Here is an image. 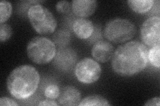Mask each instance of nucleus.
Segmentation results:
<instances>
[{
	"mask_svg": "<svg viewBox=\"0 0 160 106\" xmlns=\"http://www.w3.org/2000/svg\"><path fill=\"white\" fill-rule=\"evenodd\" d=\"M137 32L136 27L126 19L116 18L109 21L104 28V36L109 41L122 43L132 39Z\"/></svg>",
	"mask_w": 160,
	"mask_h": 106,
	"instance_id": "39448f33",
	"label": "nucleus"
},
{
	"mask_svg": "<svg viewBox=\"0 0 160 106\" xmlns=\"http://www.w3.org/2000/svg\"><path fill=\"white\" fill-rule=\"evenodd\" d=\"M127 3L129 7L138 13L149 12L154 5L153 0H129Z\"/></svg>",
	"mask_w": 160,
	"mask_h": 106,
	"instance_id": "ddd939ff",
	"label": "nucleus"
},
{
	"mask_svg": "<svg viewBox=\"0 0 160 106\" xmlns=\"http://www.w3.org/2000/svg\"><path fill=\"white\" fill-rule=\"evenodd\" d=\"M160 18L153 16L145 21L141 27L142 42L149 47L160 45Z\"/></svg>",
	"mask_w": 160,
	"mask_h": 106,
	"instance_id": "0eeeda50",
	"label": "nucleus"
},
{
	"mask_svg": "<svg viewBox=\"0 0 160 106\" xmlns=\"http://www.w3.org/2000/svg\"><path fill=\"white\" fill-rule=\"evenodd\" d=\"M40 75L31 65H22L13 70L7 80L9 93L17 99H27L36 92Z\"/></svg>",
	"mask_w": 160,
	"mask_h": 106,
	"instance_id": "f03ea898",
	"label": "nucleus"
},
{
	"mask_svg": "<svg viewBox=\"0 0 160 106\" xmlns=\"http://www.w3.org/2000/svg\"><path fill=\"white\" fill-rule=\"evenodd\" d=\"M71 4L66 0L60 1L56 4V9L59 13H68L70 12L71 9Z\"/></svg>",
	"mask_w": 160,
	"mask_h": 106,
	"instance_id": "aec40b11",
	"label": "nucleus"
},
{
	"mask_svg": "<svg viewBox=\"0 0 160 106\" xmlns=\"http://www.w3.org/2000/svg\"><path fill=\"white\" fill-rule=\"evenodd\" d=\"M13 30L12 27L7 23L0 24V41H6L12 37Z\"/></svg>",
	"mask_w": 160,
	"mask_h": 106,
	"instance_id": "6ab92c4d",
	"label": "nucleus"
},
{
	"mask_svg": "<svg viewBox=\"0 0 160 106\" xmlns=\"http://www.w3.org/2000/svg\"><path fill=\"white\" fill-rule=\"evenodd\" d=\"M114 53L113 45L106 41H99L93 44L92 54L93 58L98 62L106 63L112 59Z\"/></svg>",
	"mask_w": 160,
	"mask_h": 106,
	"instance_id": "1a4fd4ad",
	"label": "nucleus"
},
{
	"mask_svg": "<svg viewBox=\"0 0 160 106\" xmlns=\"http://www.w3.org/2000/svg\"><path fill=\"white\" fill-rule=\"evenodd\" d=\"M60 92H61V90L58 85L56 84H50L45 89L44 95L46 98L55 100L59 98Z\"/></svg>",
	"mask_w": 160,
	"mask_h": 106,
	"instance_id": "a211bd4d",
	"label": "nucleus"
},
{
	"mask_svg": "<svg viewBox=\"0 0 160 106\" xmlns=\"http://www.w3.org/2000/svg\"><path fill=\"white\" fill-rule=\"evenodd\" d=\"M12 5L9 2L2 1L0 3V24L5 23L11 17L12 13Z\"/></svg>",
	"mask_w": 160,
	"mask_h": 106,
	"instance_id": "dca6fc26",
	"label": "nucleus"
},
{
	"mask_svg": "<svg viewBox=\"0 0 160 106\" xmlns=\"http://www.w3.org/2000/svg\"><path fill=\"white\" fill-rule=\"evenodd\" d=\"M148 49L138 41L119 46L112 58L113 71L122 76H132L146 68L148 62Z\"/></svg>",
	"mask_w": 160,
	"mask_h": 106,
	"instance_id": "f257e3e1",
	"label": "nucleus"
},
{
	"mask_svg": "<svg viewBox=\"0 0 160 106\" xmlns=\"http://www.w3.org/2000/svg\"><path fill=\"white\" fill-rule=\"evenodd\" d=\"M82 100V94L78 89L72 85L64 87L58 98L59 105L68 106L79 105Z\"/></svg>",
	"mask_w": 160,
	"mask_h": 106,
	"instance_id": "9b49d317",
	"label": "nucleus"
},
{
	"mask_svg": "<svg viewBox=\"0 0 160 106\" xmlns=\"http://www.w3.org/2000/svg\"><path fill=\"white\" fill-rule=\"evenodd\" d=\"M28 17L30 23L38 33L49 35L56 31L58 25L56 17L42 5H32L28 11Z\"/></svg>",
	"mask_w": 160,
	"mask_h": 106,
	"instance_id": "7ed1b4c3",
	"label": "nucleus"
},
{
	"mask_svg": "<svg viewBox=\"0 0 160 106\" xmlns=\"http://www.w3.org/2000/svg\"><path fill=\"white\" fill-rule=\"evenodd\" d=\"M0 105H9V106H16L19 105V104L13 100V99L8 98V97H2L0 98Z\"/></svg>",
	"mask_w": 160,
	"mask_h": 106,
	"instance_id": "412c9836",
	"label": "nucleus"
},
{
	"mask_svg": "<svg viewBox=\"0 0 160 106\" xmlns=\"http://www.w3.org/2000/svg\"><path fill=\"white\" fill-rule=\"evenodd\" d=\"M38 105H50V106H57L58 105V104L54 101V99H46L42 101H40V102L38 104Z\"/></svg>",
	"mask_w": 160,
	"mask_h": 106,
	"instance_id": "4be33fe9",
	"label": "nucleus"
},
{
	"mask_svg": "<svg viewBox=\"0 0 160 106\" xmlns=\"http://www.w3.org/2000/svg\"><path fill=\"white\" fill-rule=\"evenodd\" d=\"M159 54H160V45H157L151 47L148 50V60L153 67L157 68H159L160 61H159Z\"/></svg>",
	"mask_w": 160,
	"mask_h": 106,
	"instance_id": "f3484780",
	"label": "nucleus"
},
{
	"mask_svg": "<svg viewBox=\"0 0 160 106\" xmlns=\"http://www.w3.org/2000/svg\"><path fill=\"white\" fill-rule=\"evenodd\" d=\"M145 105L146 106H149V105L159 106L160 105V98L159 97H157V98H153L152 99H150L148 101L146 104H145Z\"/></svg>",
	"mask_w": 160,
	"mask_h": 106,
	"instance_id": "5701e85b",
	"label": "nucleus"
},
{
	"mask_svg": "<svg viewBox=\"0 0 160 106\" xmlns=\"http://www.w3.org/2000/svg\"><path fill=\"white\" fill-rule=\"evenodd\" d=\"M79 106H93V105H108L109 106L108 100L100 95H90L84 98L79 104Z\"/></svg>",
	"mask_w": 160,
	"mask_h": 106,
	"instance_id": "4468645a",
	"label": "nucleus"
},
{
	"mask_svg": "<svg viewBox=\"0 0 160 106\" xmlns=\"http://www.w3.org/2000/svg\"><path fill=\"white\" fill-rule=\"evenodd\" d=\"M98 2L95 0H73L72 9L73 13L80 18H86L96 12Z\"/></svg>",
	"mask_w": 160,
	"mask_h": 106,
	"instance_id": "9d476101",
	"label": "nucleus"
},
{
	"mask_svg": "<svg viewBox=\"0 0 160 106\" xmlns=\"http://www.w3.org/2000/svg\"><path fill=\"white\" fill-rule=\"evenodd\" d=\"M74 72L79 82L90 84L99 79L102 75V68L96 60L85 58L76 64Z\"/></svg>",
	"mask_w": 160,
	"mask_h": 106,
	"instance_id": "423d86ee",
	"label": "nucleus"
},
{
	"mask_svg": "<svg viewBox=\"0 0 160 106\" xmlns=\"http://www.w3.org/2000/svg\"><path fill=\"white\" fill-rule=\"evenodd\" d=\"M72 27L74 33L81 39H88L91 37L94 31L93 22L86 18H79L75 20Z\"/></svg>",
	"mask_w": 160,
	"mask_h": 106,
	"instance_id": "f8f14e48",
	"label": "nucleus"
},
{
	"mask_svg": "<svg viewBox=\"0 0 160 106\" xmlns=\"http://www.w3.org/2000/svg\"><path fill=\"white\" fill-rule=\"evenodd\" d=\"M71 40V35L66 30H58L53 36V42L60 48L66 47Z\"/></svg>",
	"mask_w": 160,
	"mask_h": 106,
	"instance_id": "2eb2a0df",
	"label": "nucleus"
},
{
	"mask_svg": "<svg viewBox=\"0 0 160 106\" xmlns=\"http://www.w3.org/2000/svg\"><path fill=\"white\" fill-rule=\"evenodd\" d=\"M78 60L76 53L72 48H62L58 50L54 58V65L62 71L71 70Z\"/></svg>",
	"mask_w": 160,
	"mask_h": 106,
	"instance_id": "6e6552de",
	"label": "nucleus"
},
{
	"mask_svg": "<svg viewBox=\"0 0 160 106\" xmlns=\"http://www.w3.org/2000/svg\"><path fill=\"white\" fill-rule=\"evenodd\" d=\"M57 53L53 41L44 37H36L30 41L27 47V54L34 63L43 65L52 61Z\"/></svg>",
	"mask_w": 160,
	"mask_h": 106,
	"instance_id": "20e7f679",
	"label": "nucleus"
}]
</instances>
